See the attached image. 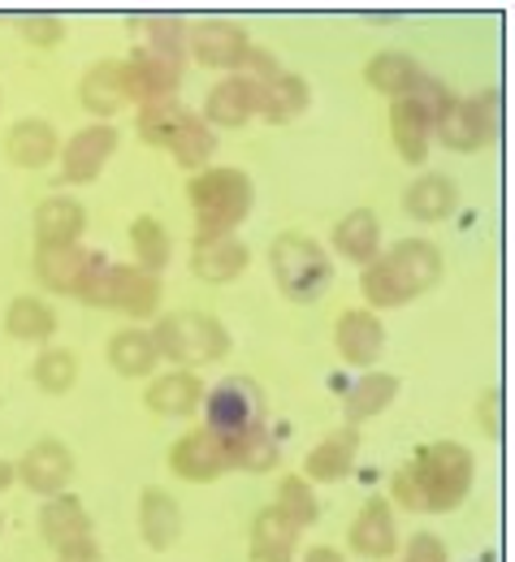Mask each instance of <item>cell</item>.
Returning a JSON list of instances; mask_svg holds the SVG:
<instances>
[{"label":"cell","mask_w":515,"mask_h":562,"mask_svg":"<svg viewBox=\"0 0 515 562\" xmlns=\"http://www.w3.org/2000/svg\"><path fill=\"white\" fill-rule=\"evenodd\" d=\"M477 476V459L459 441H429L421 446L394 476H390V497L403 510H455Z\"/></svg>","instance_id":"cell-1"},{"label":"cell","mask_w":515,"mask_h":562,"mask_svg":"<svg viewBox=\"0 0 515 562\" xmlns=\"http://www.w3.org/2000/svg\"><path fill=\"white\" fill-rule=\"evenodd\" d=\"M187 204L195 212V238H225L247 221L256 187L243 169H200L187 182Z\"/></svg>","instance_id":"cell-2"},{"label":"cell","mask_w":515,"mask_h":562,"mask_svg":"<svg viewBox=\"0 0 515 562\" xmlns=\"http://www.w3.org/2000/svg\"><path fill=\"white\" fill-rule=\"evenodd\" d=\"M269 269H273L278 290L291 303H316L334 281V260L325 256V247L316 238H307V234H294V229L273 238Z\"/></svg>","instance_id":"cell-3"},{"label":"cell","mask_w":515,"mask_h":562,"mask_svg":"<svg viewBox=\"0 0 515 562\" xmlns=\"http://www.w3.org/2000/svg\"><path fill=\"white\" fill-rule=\"evenodd\" d=\"M152 347L173 363H217L229 355V329L209 312H169L156 321Z\"/></svg>","instance_id":"cell-4"},{"label":"cell","mask_w":515,"mask_h":562,"mask_svg":"<svg viewBox=\"0 0 515 562\" xmlns=\"http://www.w3.org/2000/svg\"><path fill=\"white\" fill-rule=\"evenodd\" d=\"M78 299L87 307H113V312H126V316H152L160 307V278L144 273L139 265L100 260Z\"/></svg>","instance_id":"cell-5"},{"label":"cell","mask_w":515,"mask_h":562,"mask_svg":"<svg viewBox=\"0 0 515 562\" xmlns=\"http://www.w3.org/2000/svg\"><path fill=\"white\" fill-rule=\"evenodd\" d=\"M204 428L221 446L265 428V390L251 376H225L213 390H204Z\"/></svg>","instance_id":"cell-6"},{"label":"cell","mask_w":515,"mask_h":562,"mask_svg":"<svg viewBox=\"0 0 515 562\" xmlns=\"http://www.w3.org/2000/svg\"><path fill=\"white\" fill-rule=\"evenodd\" d=\"M40 532L44 541L61 554V559H96V532H91V515L82 506V497L57 493L44 502L40 510Z\"/></svg>","instance_id":"cell-7"},{"label":"cell","mask_w":515,"mask_h":562,"mask_svg":"<svg viewBox=\"0 0 515 562\" xmlns=\"http://www.w3.org/2000/svg\"><path fill=\"white\" fill-rule=\"evenodd\" d=\"M434 135L438 143L455 147V151H477L485 147L494 135V91H481V95H468V100H450L441 109V117L434 122Z\"/></svg>","instance_id":"cell-8"},{"label":"cell","mask_w":515,"mask_h":562,"mask_svg":"<svg viewBox=\"0 0 515 562\" xmlns=\"http://www.w3.org/2000/svg\"><path fill=\"white\" fill-rule=\"evenodd\" d=\"M182 82V61L178 57H156L135 48L126 61H122V95L135 100V104H156V100H173Z\"/></svg>","instance_id":"cell-9"},{"label":"cell","mask_w":515,"mask_h":562,"mask_svg":"<svg viewBox=\"0 0 515 562\" xmlns=\"http://www.w3.org/2000/svg\"><path fill=\"white\" fill-rule=\"evenodd\" d=\"M247 48H251L247 31L229 18H209V22H195L187 31V53L209 70H238Z\"/></svg>","instance_id":"cell-10"},{"label":"cell","mask_w":515,"mask_h":562,"mask_svg":"<svg viewBox=\"0 0 515 562\" xmlns=\"http://www.w3.org/2000/svg\"><path fill=\"white\" fill-rule=\"evenodd\" d=\"M117 151V131L109 122H91L61 147V187H82L96 182L109 165V156Z\"/></svg>","instance_id":"cell-11"},{"label":"cell","mask_w":515,"mask_h":562,"mask_svg":"<svg viewBox=\"0 0 515 562\" xmlns=\"http://www.w3.org/2000/svg\"><path fill=\"white\" fill-rule=\"evenodd\" d=\"M13 476H22V485L31 493H40V497L66 493V485L74 481L70 446H66V441H53V437L35 441V446L22 454V463H13Z\"/></svg>","instance_id":"cell-12"},{"label":"cell","mask_w":515,"mask_h":562,"mask_svg":"<svg viewBox=\"0 0 515 562\" xmlns=\"http://www.w3.org/2000/svg\"><path fill=\"white\" fill-rule=\"evenodd\" d=\"M169 472L187 485H213L225 472V446L209 428H195L169 446Z\"/></svg>","instance_id":"cell-13"},{"label":"cell","mask_w":515,"mask_h":562,"mask_svg":"<svg viewBox=\"0 0 515 562\" xmlns=\"http://www.w3.org/2000/svg\"><path fill=\"white\" fill-rule=\"evenodd\" d=\"M104 256H96V251H87V247H35V273L40 281L48 285V290H57V294H82V285L87 278L96 273V265H100Z\"/></svg>","instance_id":"cell-14"},{"label":"cell","mask_w":515,"mask_h":562,"mask_svg":"<svg viewBox=\"0 0 515 562\" xmlns=\"http://www.w3.org/2000/svg\"><path fill=\"white\" fill-rule=\"evenodd\" d=\"M385 265H390L394 278L403 281L407 299L425 294V290L438 285V278H441V251L429 238H403V243H394V247L385 251Z\"/></svg>","instance_id":"cell-15"},{"label":"cell","mask_w":515,"mask_h":562,"mask_svg":"<svg viewBox=\"0 0 515 562\" xmlns=\"http://www.w3.org/2000/svg\"><path fill=\"white\" fill-rule=\"evenodd\" d=\"M334 347H338V355H343L351 368L377 363V355L385 347V329H381L377 312H368V307H347V312L338 316V325H334Z\"/></svg>","instance_id":"cell-16"},{"label":"cell","mask_w":515,"mask_h":562,"mask_svg":"<svg viewBox=\"0 0 515 562\" xmlns=\"http://www.w3.org/2000/svg\"><path fill=\"white\" fill-rule=\"evenodd\" d=\"M347 537H351V550H356L360 559H372V562L390 559V554L399 550V528H394L390 502H385V497H368Z\"/></svg>","instance_id":"cell-17"},{"label":"cell","mask_w":515,"mask_h":562,"mask_svg":"<svg viewBox=\"0 0 515 562\" xmlns=\"http://www.w3.org/2000/svg\"><path fill=\"white\" fill-rule=\"evenodd\" d=\"M356 450H360V432L347 424V428H334L329 437H321L312 450H307V459H303V481L312 485V481H321V485H334V481H343L347 472H351V463H356Z\"/></svg>","instance_id":"cell-18"},{"label":"cell","mask_w":515,"mask_h":562,"mask_svg":"<svg viewBox=\"0 0 515 562\" xmlns=\"http://www.w3.org/2000/svg\"><path fill=\"white\" fill-rule=\"evenodd\" d=\"M144 403H147V412L169 416V420H178V416H195V412L204 407V381H200L195 372H187V368L165 372V376H156V381L147 385Z\"/></svg>","instance_id":"cell-19"},{"label":"cell","mask_w":515,"mask_h":562,"mask_svg":"<svg viewBox=\"0 0 515 562\" xmlns=\"http://www.w3.org/2000/svg\"><path fill=\"white\" fill-rule=\"evenodd\" d=\"M247 260H251V251L234 234H225V238H195L191 243V273L200 281H213V285L243 278Z\"/></svg>","instance_id":"cell-20"},{"label":"cell","mask_w":515,"mask_h":562,"mask_svg":"<svg viewBox=\"0 0 515 562\" xmlns=\"http://www.w3.org/2000/svg\"><path fill=\"white\" fill-rule=\"evenodd\" d=\"M251 117H256V82H247L243 74L221 78L217 87L209 91V100H204V126H229V131H238Z\"/></svg>","instance_id":"cell-21"},{"label":"cell","mask_w":515,"mask_h":562,"mask_svg":"<svg viewBox=\"0 0 515 562\" xmlns=\"http://www.w3.org/2000/svg\"><path fill=\"white\" fill-rule=\"evenodd\" d=\"M87 229V209L70 195H48L35 209V238L40 247H74Z\"/></svg>","instance_id":"cell-22"},{"label":"cell","mask_w":515,"mask_h":562,"mask_svg":"<svg viewBox=\"0 0 515 562\" xmlns=\"http://www.w3.org/2000/svg\"><path fill=\"white\" fill-rule=\"evenodd\" d=\"M390 139H394V151L407 165H421L429 156V143H434V122L407 95L403 100H390Z\"/></svg>","instance_id":"cell-23"},{"label":"cell","mask_w":515,"mask_h":562,"mask_svg":"<svg viewBox=\"0 0 515 562\" xmlns=\"http://www.w3.org/2000/svg\"><path fill=\"white\" fill-rule=\"evenodd\" d=\"M4 151H9V160H13L18 169H44V165L57 156V131H53V122H44V117H22V122L9 126Z\"/></svg>","instance_id":"cell-24"},{"label":"cell","mask_w":515,"mask_h":562,"mask_svg":"<svg viewBox=\"0 0 515 562\" xmlns=\"http://www.w3.org/2000/svg\"><path fill=\"white\" fill-rule=\"evenodd\" d=\"M139 532H144L147 550H156V554L169 550L182 537V510H178V502L165 490H156V485H147L139 493Z\"/></svg>","instance_id":"cell-25"},{"label":"cell","mask_w":515,"mask_h":562,"mask_svg":"<svg viewBox=\"0 0 515 562\" xmlns=\"http://www.w3.org/2000/svg\"><path fill=\"white\" fill-rule=\"evenodd\" d=\"M307 109V82L291 70H278L269 82H260L256 87V117H265V122H273V126H282V122H291Z\"/></svg>","instance_id":"cell-26"},{"label":"cell","mask_w":515,"mask_h":562,"mask_svg":"<svg viewBox=\"0 0 515 562\" xmlns=\"http://www.w3.org/2000/svg\"><path fill=\"white\" fill-rule=\"evenodd\" d=\"M455 209H459V187L446 173H421L403 191V212L416 221H446Z\"/></svg>","instance_id":"cell-27"},{"label":"cell","mask_w":515,"mask_h":562,"mask_svg":"<svg viewBox=\"0 0 515 562\" xmlns=\"http://www.w3.org/2000/svg\"><path fill=\"white\" fill-rule=\"evenodd\" d=\"M78 100L100 122L117 117L122 104H126V95H122V61H96L91 70L82 74V82H78Z\"/></svg>","instance_id":"cell-28"},{"label":"cell","mask_w":515,"mask_h":562,"mask_svg":"<svg viewBox=\"0 0 515 562\" xmlns=\"http://www.w3.org/2000/svg\"><path fill=\"white\" fill-rule=\"evenodd\" d=\"M334 251L356 260V265H372L381 256V221L372 209L347 212L338 225H334Z\"/></svg>","instance_id":"cell-29"},{"label":"cell","mask_w":515,"mask_h":562,"mask_svg":"<svg viewBox=\"0 0 515 562\" xmlns=\"http://www.w3.org/2000/svg\"><path fill=\"white\" fill-rule=\"evenodd\" d=\"M4 334L13 342H48L57 334V312L35 294H18L4 312Z\"/></svg>","instance_id":"cell-30"},{"label":"cell","mask_w":515,"mask_h":562,"mask_svg":"<svg viewBox=\"0 0 515 562\" xmlns=\"http://www.w3.org/2000/svg\"><path fill=\"white\" fill-rule=\"evenodd\" d=\"M421 74L425 70H421V61L412 53H377L365 66L368 87L381 91V95H390V100H403L421 82Z\"/></svg>","instance_id":"cell-31"},{"label":"cell","mask_w":515,"mask_h":562,"mask_svg":"<svg viewBox=\"0 0 515 562\" xmlns=\"http://www.w3.org/2000/svg\"><path fill=\"white\" fill-rule=\"evenodd\" d=\"M294 541H299V528L278 506H265L251 519V559H291Z\"/></svg>","instance_id":"cell-32"},{"label":"cell","mask_w":515,"mask_h":562,"mask_svg":"<svg viewBox=\"0 0 515 562\" xmlns=\"http://www.w3.org/2000/svg\"><path fill=\"white\" fill-rule=\"evenodd\" d=\"M165 151H169L182 169L200 173V169H209V160H213V151H217V135H213V126H204V117L191 113V117L173 131V139L165 143Z\"/></svg>","instance_id":"cell-33"},{"label":"cell","mask_w":515,"mask_h":562,"mask_svg":"<svg viewBox=\"0 0 515 562\" xmlns=\"http://www.w3.org/2000/svg\"><path fill=\"white\" fill-rule=\"evenodd\" d=\"M109 363H113L117 376L131 381V376H147L160 363V355L152 347V334L147 329H122V334L109 338Z\"/></svg>","instance_id":"cell-34"},{"label":"cell","mask_w":515,"mask_h":562,"mask_svg":"<svg viewBox=\"0 0 515 562\" xmlns=\"http://www.w3.org/2000/svg\"><path fill=\"white\" fill-rule=\"evenodd\" d=\"M394 398H399V376H390V372H368V376H360V381L351 385V394H347V420L351 424L372 420V416H381Z\"/></svg>","instance_id":"cell-35"},{"label":"cell","mask_w":515,"mask_h":562,"mask_svg":"<svg viewBox=\"0 0 515 562\" xmlns=\"http://www.w3.org/2000/svg\"><path fill=\"white\" fill-rule=\"evenodd\" d=\"M131 247H135V260H139L144 273H165V265H169V256H173L169 229H165L156 216H147V212L131 221Z\"/></svg>","instance_id":"cell-36"},{"label":"cell","mask_w":515,"mask_h":562,"mask_svg":"<svg viewBox=\"0 0 515 562\" xmlns=\"http://www.w3.org/2000/svg\"><path fill=\"white\" fill-rule=\"evenodd\" d=\"M225 468H238V472H269L278 468V441L269 428H256L238 441L225 446Z\"/></svg>","instance_id":"cell-37"},{"label":"cell","mask_w":515,"mask_h":562,"mask_svg":"<svg viewBox=\"0 0 515 562\" xmlns=\"http://www.w3.org/2000/svg\"><path fill=\"white\" fill-rule=\"evenodd\" d=\"M35 385L44 390V394H70L74 381H78V355L66 351V347H44V351L35 355Z\"/></svg>","instance_id":"cell-38"},{"label":"cell","mask_w":515,"mask_h":562,"mask_svg":"<svg viewBox=\"0 0 515 562\" xmlns=\"http://www.w3.org/2000/svg\"><path fill=\"white\" fill-rule=\"evenodd\" d=\"M135 31H139V48L144 53H156V57H187V26L178 22V18H139L135 22Z\"/></svg>","instance_id":"cell-39"},{"label":"cell","mask_w":515,"mask_h":562,"mask_svg":"<svg viewBox=\"0 0 515 562\" xmlns=\"http://www.w3.org/2000/svg\"><path fill=\"white\" fill-rule=\"evenodd\" d=\"M360 290H365V299H368V312L412 303V299H407V290H403V281L390 273L385 256H377L372 265H365V273H360Z\"/></svg>","instance_id":"cell-40"},{"label":"cell","mask_w":515,"mask_h":562,"mask_svg":"<svg viewBox=\"0 0 515 562\" xmlns=\"http://www.w3.org/2000/svg\"><path fill=\"white\" fill-rule=\"evenodd\" d=\"M273 506L291 519L299 532H303V528H312V524H316V515H321L316 493H312V485H307L303 476H282V485H278V502H273Z\"/></svg>","instance_id":"cell-41"},{"label":"cell","mask_w":515,"mask_h":562,"mask_svg":"<svg viewBox=\"0 0 515 562\" xmlns=\"http://www.w3.org/2000/svg\"><path fill=\"white\" fill-rule=\"evenodd\" d=\"M22 40L35 48H57L66 40V22L53 13H31V18H22Z\"/></svg>","instance_id":"cell-42"},{"label":"cell","mask_w":515,"mask_h":562,"mask_svg":"<svg viewBox=\"0 0 515 562\" xmlns=\"http://www.w3.org/2000/svg\"><path fill=\"white\" fill-rule=\"evenodd\" d=\"M403 562H450V559H446V546H441L434 532H416V537L407 541Z\"/></svg>","instance_id":"cell-43"},{"label":"cell","mask_w":515,"mask_h":562,"mask_svg":"<svg viewBox=\"0 0 515 562\" xmlns=\"http://www.w3.org/2000/svg\"><path fill=\"white\" fill-rule=\"evenodd\" d=\"M477 420H481V432H485V437L499 432V394H494V390L481 394V403H477Z\"/></svg>","instance_id":"cell-44"},{"label":"cell","mask_w":515,"mask_h":562,"mask_svg":"<svg viewBox=\"0 0 515 562\" xmlns=\"http://www.w3.org/2000/svg\"><path fill=\"white\" fill-rule=\"evenodd\" d=\"M303 562H347L334 546H312L307 554H303Z\"/></svg>","instance_id":"cell-45"},{"label":"cell","mask_w":515,"mask_h":562,"mask_svg":"<svg viewBox=\"0 0 515 562\" xmlns=\"http://www.w3.org/2000/svg\"><path fill=\"white\" fill-rule=\"evenodd\" d=\"M13 481H18V476H13V463H4V459H0V493L9 490Z\"/></svg>","instance_id":"cell-46"},{"label":"cell","mask_w":515,"mask_h":562,"mask_svg":"<svg viewBox=\"0 0 515 562\" xmlns=\"http://www.w3.org/2000/svg\"><path fill=\"white\" fill-rule=\"evenodd\" d=\"M251 562H291V559H251Z\"/></svg>","instance_id":"cell-47"},{"label":"cell","mask_w":515,"mask_h":562,"mask_svg":"<svg viewBox=\"0 0 515 562\" xmlns=\"http://www.w3.org/2000/svg\"><path fill=\"white\" fill-rule=\"evenodd\" d=\"M61 562H96V559H61Z\"/></svg>","instance_id":"cell-48"},{"label":"cell","mask_w":515,"mask_h":562,"mask_svg":"<svg viewBox=\"0 0 515 562\" xmlns=\"http://www.w3.org/2000/svg\"><path fill=\"white\" fill-rule=\"evenodd\" d=\"M0 528H4V515H0Z\"/></svg>","instance_id":"cell-49"},{"label":"cell","mask_w":515,"mask_h":562,"mask_svg":"<svg viewBox=\"0 0 515 562\" xmlns=\"http://www.w3.org/2000/svg\"><path fill=\"white\" fill-rule=\"evenodd\" d=\"M0 104H4V100H0Z\"/></svg>","instance_id":"cell-50"}]
</instances>
